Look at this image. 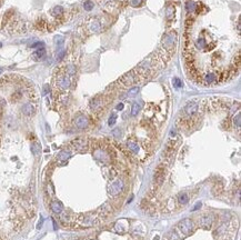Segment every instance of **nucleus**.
I'll use <instances>...</instances> for the list:
<instances>
[{
  "label": "nucleus",
  "instance_id": "obj_1",
  "mask_svg": "<svg viewBox=\"0 0 241 240\" xmlns=\"http://www.w3.org/2000/svg\"><path fill=\"white\" fill-rule=\"evenodd\" d=\"M178 229H179V231H180L181 234L184 236V237H187V236H189V235L192 234L193 231V222L191 219H189V218H186V219H183V220H181L179 224H178Z\"/></svg>",
  "mask_w": 241,
  "mask_h": 240
},
{
  "label": "nucleus",
  "instance_id": "obj_2",
  "mask_svg": "<svg viewBox=\"0 0 241 240\" xmlns=\"http://www.w3.org/2000/svg\"><path fill=\"white\" fill-rule=\"evenodd\" d=\"M118 84H120L122 87H131L136 84V75L133 70L130 72L126 74L125 76H122L121 78L118 80Z\"/></svg>",
  "mask_w": 241,
  "mask_h": 240
},
{
  "label": "nucleus",
  "instance_id": "obj_3",
  "mask_svg": "<svg viewBox=\"0 0 241 240\" xmlns=\"http://www.w3.org/2000/svg\"><path fill=\"white\" fill-rule=\"evenodd\" d=\"M164 176H166V168L164 166H159L154 172V182H156V186H160L162 183L164 179Z\"/></svg>",
  "mask_w": 241,
  "mask_h": 240
},
{
  "label": "nucleus",
  "instance_id": "obj_4",
  "mask_svg": "<svg viewBox=\"0 0 241 240\" xmlns=\"http://www.w3.org/2000/svg\"><path fill=\"white\" fill-rule=\"evenodd\" d=\"M122 187H123V183H122V181H120V180L113 182L112 185L110 186L109 194L111 196H117L118 194H120V191L122 190Z\"/></svg>",
  "mask_w": 241,
  "mask_h": 240
},
{
  "label": "nucleus",
  "instance_id": "obj_5",
  "mask_svg": "<svg viewBox=\"0 0 241 240\" xmlns=\"http://www.w3.org/2000/svg\"><path fill=\"white\" fill-rule=\"evenodd\" d=\"M197 111H198V105L196 102H189L184 107V112L188 116H193L195 114H197Z\"/></svg>",
  "mask_w": 241,
  "mask_h": 240
},
{
  "label": "nucleus",
  "instance_id": "obj_6",
  "mask_svg": "<svg viewBox=\"0 0 241 240\" xmlns=\"http://www.w3.org/2000/svg\"><path fill=\"white\" fill-rule=\"evenodd\" d=\"M200 222H201V226L205 228H210L211 227V224H212V216L211 214H205L201 217L200 219Z\"/></svg>",
  "mask_w": 241,
  "mask_h": 240
},
{
  "label": "nucleus",
  "instance_id": "obj_7",
  "mask_svg": "<svg viewBox=\"0 0 241 240\" xmlns=\"http://www.w3.org/2000/svg\"><path fill=\"white\" fill-rule=\"evenodd\" d=\"M76 126H77L78 128H80V129H84V128H86V127L88 126L87 118L84 117V116H79V117L76 119Z\"/></svg>",
  "mask_w": 241,
  "mask_h": 240
},
{
  "label": "nucleus",
  "instance_id": "obj_8",
  "mask_svg": "<svg viewBox=\"0 0 241 240\" xmlns=\"http://www.w3.org/2000/svg\"><path fill=\"white\" fill-rule=\"evenodd\" d=\"M59 86H60L62 89H66V88L69 87V84H70V81H69V79L67 78V77H61L60 79H59L58 81Z\"/></svg>",
  "mask_w": 241,
  "mask_h": 240
},
{
  "label": "nucleus",
  "instance_id": "obj_9",
  "mask_svg": "<svg viewBox=\"0 0 241 240\" xmlns=\"http://www.w3.org/2000/svg\"><path fill=\"white\" fill-rule=\"evenodd\" d=\"M51 209L56 214H60L61 211H62V204L60 202H58V201H55V202L51 204Z\"/></svg>",
  "mask_w": 241,
  "mask_h": 240
},
{
  "label": "nucleus",
  "instance_id": "obj_10",
  "mask_svg": "<svg viewBox=\"0 0 241 240\" xmlns=\"http://www.w3.org/2000/svg\"><path fill=\"white\" fill-rule=\"evenodd\" d=\"M140 108H141V107H140V105L137 104V102L132 105V109H131V115H132V116H137V115H138V112L140 111Z\"/></svg>",
  "mask_w": 241,
  "mask_h": 240
},
{
  "label": "nucleus",
  "instance_id": "obj_11",
  "mask_svg": "<svg viewBox=\"0 0 241 240\" xmlns=\"http://www.w3.org/2000/svg\"><path fill=\"white\" fill-rule=\"evenodd\" d=\"M178 199H179V202H180V204H186L187 202H188V200H189V197H188L187 194H181V195H179Z\"/></svg>",
  "mask_w": 241,
  "mask_h": 240
},
{
  "label": "nucleus",
  "instance_id": "obj_12",
  "mask_svg": "<svg viewBox=\"0 0 241 240\" xmlns=\"http://www.w3.org/2000/svg\"><path fill=\"white\" fill-rule=\"evenodd\" d=\"M128 147H129V149L131 150L132 153H138V150H139V148H138V145L137 143H135V142H129L128 143Z\"/></svg>",
  "mask_w": 241,
  "mask_h": 240
},
{
  "label": "nucleus",
  "instance_id": "obj_13",
  "mask_svg": "<svg viewBox=\"0 0 241 240\" xmlns=\"http://www.w3.org/2000/svg\"><path fill=\"white\" fill-rule=\"evenodd\" d=\"M174 87H177V88L182 87V82H181L180 79L174 78Z\"/></svg>",
  "mask_w": 241,
  "mask_h": 240
},
{
  "label": "nucleus",
  "instance_id": "obj_14",
  "mask_svg": "<svg viewBox=\"0 0 241 240\" xmlns=\"http://www.w3.org/2000/svg\"><path fill=\"white\" fill-rule=\"evenodd\" d=\"M116 120H117V115L113 114L109 119V126H113L116 123Z\"/></svg>",
  "mask_w": 241,
  "mask_h": 240
},
{
  "label": "nucleus",
  "instance_id": "obj_15",
  "mask_svg": "<svg viewBox=\"0 0 241 240\" xmlns=\"http://www.w3.org/2000/svg\"><path fill=\"white\" fill-rule=\"evenodd\" d=\"M138 92H139V87H135L129 90V94H130V96H135V94H137Z\"/></svg>",
  "mask_w": 241,
  "mask_h": 240
},
{
  "label": "nucleus",
  "instance_id": "obj_16",
  "mask_svg": "<svg viewBox=\"0 0 241 240\" xmlns=\"http://www.w3.org/2000/svg\"><path fill=\"white\" fill-rule=\"evenodd\" d=\"M84 8L87 10H90L91 8H92V3H91V1H87V2L84 3Z\"/></svg>",
  "mask_w": 241,
  "mask_h": 240
},
{
  "label": "nucleus",
  "instance_id": "obj_17",
  "mask_svg": "<svg viewBox=\"0 0 241 240\" xmlns=\"http://www.w3.org/2000/svg\"><path fill=\"white\" fill-rule=\"evenodd\" d=\"M123 109V104H119L117 106V110H122Z\"/></svg>",
  "mask_w": 241,
  "mask_h": 240
},
{
  "label": "nucleus",
  "instance_id": "obj_18",
  "mask_svg": "<svg viewBox=\"0 0 241 240\" xmlns=\"http://www.w3.org/2000/svg\"><path fill=\"white\" fill-rule=\"evenodd\" d=\"M153 240H159V237H156V238H154V239H153Z\"/></svg>",
  "mask_w": 241,
  "mask_h": 240
},
{
  "label": "nucleus",
  "instance_id": "obj_19",
  "mask_svg": "<svg viewBox=\"0 0 241 240\" xmlns=\"http://www.w3.org/2000/svg\"><path fill=\"white\" fill-rule=\"evenodd\" d=\"M0 240H2V239H1V238H0Z\"/></svg>",
  "mask_w": 241,
  "mask_h": 240
}]
</instances>
